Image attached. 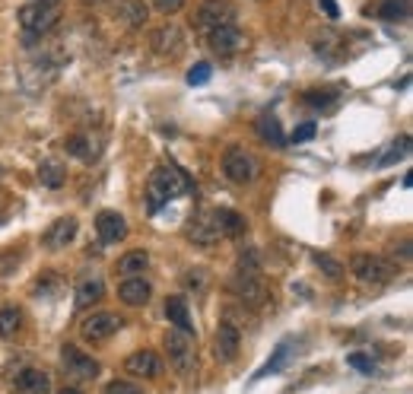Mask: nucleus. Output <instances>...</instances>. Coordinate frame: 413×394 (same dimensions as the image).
<instances>
[{
    "instance_id": "obj_1",
    "label": "nucleus",
    "mask_w": 413,
    "mask_h": 394,
    "mask_svg": "<svg viewBox=\"0 0 413 394\" xmlns=\"http://www.w3.org/2000/svg\"><path fill=\"white\" fill-rule=\"evenodd\" d=\"M188 191H194V181L178 166H159V169H153L150 181H146V207H150V213H156L168 201H175V197H181Z\"/></svg>"
},
{
    "instance_id": "obj_14",
    "label": "nucleus",
    "mask_w": 413,
    "mask_h": 394,
    "mask_svg": "<svg viewBox=\"0 0 413 394\" xmlns=\"http://www.w3.org/2000/svg\"><path fill=\"white\" fill-rule=\"evenodd\" d=\"M181 42H185V36H181V29L172 23H166V26H159V29L150 32V48L156 54H162V58H175V54L181 51Z\"/></svg>"
},
{
    "instance_id": "obj_32",
    "label": "nucleus",
    "mask_w": 413,
    "mask_h": 394,
    "mask_svg": "<svg viewBox=\"0 0 413 394\" xmlns=\"http://www.w3.org/2000/svg\"><path fill=\"white\" fill-rule=\"evenodd\" d=\"M210 77H213V67H210L207 60H200V64H194L191 70H188V83L191 86H204Z\"/></svg>"
},
{
    "instance_id": "obj_28",
    "label": "nucleus",
    "mask_w": 413,
    "mask_h": 394,
    "mask_svg": "<svg viewBox=\"0 0 413 394\" xmlns=\"http://www.w3.org/2000/svg\"><path fill=\"white\" fill-rule=\"evenodd\" d=\"M315 51L324 54L328 60H337L343 54V45H340V38H337L334 32H321V36L315 38Z\"/></svg>"
},
{
    "instance_id": "obj_18",
    "label": "nucleus",
    "mask_w": 413,
    "mask_h": 394,
    "mask_svg": "<svg viewBox=\"0 0 413 394\" xmlns=\"http://www.w3.org/2000/svg\"><path fill=\"white\" fill-rule=\"evenodd\" d=\"M150 296H153V287L144 280V277H127V280H121V287H118V299L124 305H131V309L146 305Z\"/></svg>"
},
{
    "instance_id": "obj_19",
    "label": "nucleus",
    "mask_w": 413,
    "mask_h": 394,
    "mask_svg": "<svg viewBox=\"0 0 413 394\" xmlns=\"http://www.w3.org/2000/svg\"><path fill=\"white\" fill-rule=\"evenodd\" d=\"M369 16L375 19H385V23H407L410 19V0H378V4H372Z\"/></svg>"
},
{
    "instance_id": "obj_20",
    "label": "nucleus",
    "mask_w": 413,
    "mask_h": 394,
    "mask_svg": "<svg viewBox=\"0 0 413 394\" xmlns=\"http://www.w3.org/2000/svg\"><path fill=\"white\" fill-rule=\"evenodd\" d=\"M16 394H51V372L23 369L16 376Z\"/></svg>"
},
{
    "instance_id": "obj_3",
    "label": "nucleus",
    "mask_w": 413,
    "mask_h": 394,
    "mask_svg": "<svg viewBox=\"0 0 413 394\" xmlns=\"http://www.w3.org/2000/svg\"><path fill=\"white\" fill-rule=\"evenodd\" d=\"M19 26H23V45L32 48L36 38H42L45 32H51L58 26V10L42 4H26L19 6Z\"/></svg>"
},
{
    "instance_id": "obj_4",
    "label": "nucleus",
    "mask_w": 413,
    "mask_h": 394,
    "mask_svg": "<svg viewBox=\"0 0 413 394\" xmlns=\"http://www.w3.org/2000/svg\"><path fill=\"white\" fill-rule=\"evenodd\" d=\"M229 293L239 299L248 309H264L270 302V287L264 283V277L258 270H235L232 283H229Z\"/></svg>"
},
{
    "instance_id": "obj_10",
    "label": "nucleus",
    "mask_w": 413,
    "mask_h": 394,
    "mask_svg": "<svg viewBox=\"0 0 413 394\" xmlns=\"http://www.w3.org/2000/svg\"><path fill=\"white\" fill-rule=\"evenodd\" d=\"M235 16H239V10L229 0H204L198 6V29L210 32L220 26H235Z\"/></svg>"
},
{
    "instance_id": "obj_38",
    "label": "nucleus",
    "mask_w": 413,
    "mask_h": 394,
    "mask_svg": "<svg viewBox=\"0 0 413 394\" xmlns=\"http://www.w3.org/2000/svg\"><path fill=\"white\" fill-rule=\"evenodd\" d=\"M315 261H318V267H324V274L331 277V280H337V277H340V264L334 261V257H328V255H315Z\"/></svg>"
},
{
    "instance_id": "obj_40",
    "label": "nucleus",
    "mask_w": 413,
    "mask_h": 394,
    "mask_svg": "<svg viewBox=\"0 0 413 394\" xmlns=\"http://www.w3.org/2000/svg\"><path fill=\"white\" fill-rule=\"evenodd\" d=\"M318 6L324 10L328 19H340V6H337V0H318Z\"/></svg>"
},
{
    "instance_id": "obj_35",
    "label": "nucleus",
    "mask_w": 413,
    "mask_h": 394,
    "mask_svg": "<svg viewBox=\"0 0 413 394\" xmlns=\"http://www.w3.org/2000/svg\"><path fill=\"white\" fill-rule=\"evenodd\" d=\"M410 153V137H401V140H395V147H391V153L382 159V166H391V162H397V159H404V156Z\"/></svg>"
},
{
    "instance_id": "obj_39",
    "label": "nucleus",
    "mask_w": 413,
    "mask_h": 394,
    "mask_svg": "<svg viewBox=\"0 0 413 394\" xmlns=\"http://www.w3.org/2000/svg\"><path fill=\"white\" fill-rule=\"evenodd\" d=\"M181 6H185V0H156V10H159V13H166V16L178 13Z\"/></svg>"
},
{
    "instance_id": "obj_23",
    "label": "nucleus",
    "mask_w": 413,
    "mask_h": 394,
    "mask_svg": "<svg viewBox=\"0 0 413 394\" xmlns=\"http://www.w3.org/2000/svg\"><path fill=\"white\" fill-rule=\"evenodd\" d=\"M114 13H118V19L127 26V29H137V26L146 23V4L144 0H118V4H114Z\"/></svg>"
},
{
    "instance_id": "obj_31",
    "label": "nucleus",
    "mask_w": 413,
    "mask_h": 394,
    "mask_svg": "<svg viewBox=\"0 0 413 394\" xmlns=\"http://www.w3.org/2000/svg\"><path fill=\"white\" fill-rule=\"evenodd\" d=\"M302 102L311 108H331L337 102V92L334 90H306L302 92Z\"/></svg>"
},
{
    "instance_id": "obj_41",
    "label": "nucleus",
    "mask_w": 413,
    "mask_h": 394,
    "mask_svg": "<svg viewBox=\"0 0 413 394\" xmlns=\"http://www.w3.org/2000/svg\"><path fill=\"white\" fill-rule=\"evenodd\" d=\"M32 4H42V6H54V10H58V4H60V0H32Z\"/></svg>"
},
{
    "instance_id": "obj_5",
    "label": "nucleus",
    "mask_w": 413,
    "mask_h": 394,
    "mask_svg": "<svg viewBox=\"0 0 413 394\" xmlns=\"http://www.w3.org/2000/svg\"><path fill=\"white\" fill-rule=\"evenodd\" d=\"M162 346H166L168 366H172L178 376H188L198 363V346H194V334H181V331H166L162 337Z\"/></svg>"
},
{
    "instance_id": "obj_29",
    "label": "nucleus",
    "mask_w": 413,
    "mask_h": 394,
    "mask_svg": "<svg viewBox=\"0 0 413 394\" xmlns=\"http://www.w3.org/2000/svg\"><path fill=\"white\" fill-rule=\"evenodd\" d=\"M64 149L70 156H77V159H83V162H90L92 156H96V147H92L86 137H67L64 140Z\"/></svg>"
},
{
    "instance_id": "obj_37",
    "label": "nucleus",
    "mask_w": 413,
    "mask_h": 394,
    "mask_svg": "<svg viewBox=\"0 0 413 394\" xmlns=\"http://www.w3.org/2000/svg\"><path fill=\"white\" fill-rule=\"evenodd\" d=\"M315 131H318V127H315V121H306V124H299V127H296V131H293V137H289V140H293V144H309V140L315 137Z\"/></svg>"
},
{
    "instance_id": "obj_9",
    "label": "nucleus",
    "mask_w": 413,
    "mask_h": 394,
    "mask_svg": "<svg viewBox=\"0 0 413 394\" xmlns=\"http://www.w3.org/2000/svg\"><path fill=\"white\" fill-rule=\"evenodd\" d=\"M60 366H64V372L70 378H83V382H92V378L99 376V369H102L90 353H83L80 346H73V344L60 346Z\"/></svg>"
},
{
    "instance_id": "obj_21",
    "label": "nucleus",
    "mask_w": 413,
    "mask_h": 394,
    "mask_svg": "<svg viewBox=\"0 0 413 394\" xmlns=\"http://www.w3.org/2000/svg\"><path fill=\"white\" fill-rule=\"evenodd\" d=\"M166 318L172 321L175 331H181V334H194V321H191V312H188L185 296H168L166 299Z\"/></svg>"
},
{
    "instance_id": "obj_25",
    "label": "nucleus",
    "mask_w": 413,
    "mask_h": 394,
    "mask_svg": "<svg viewBox=\"0 0 413 394\" xmlns=\"http://www.w3.org/2000/svg\"><path fill=\"white\" fill-rule=\"evenodd\" d=\"M258 137L264 140V144H270V147H286V134H283V127H280V121L274 118V115H261L258 118Z\"/></svg>"
},
{
    "instance_id": "obj_30",
    "label": "nucleus",
    "mask_w": 413,
    "mask_h": 394,
    "mask_svg": "<svg viewBox=\"0 0 413 394\" xmlns=\"http://www.w3.org/2000/svg\"><path fill=\"white\" fill-rule=\"evenodd\" d=\"M38 179H42L45 188H60L67 179V169H60L58 162H45V166L38 169Z\"/></svg>"
},
{
    "instance_id": "obj_2",
    "label": "nucleus",
    "mask_w": 413,
    "mask_h": 394,
    "mask_svg": "<svg viewBox=\"0 0 413 394\" xmlns=\"http://www.w3.org/2000/svg\"><path fill=\"white\" fill-rule=\"evenodd\" d=\"M395 264L382 255H369V251H360V255L350 257V274L363 283V287H385V283L395 280Z\"/></svg>"
},
{
    "instance_id": "obj_12",
    "label": "nucleus",
    "mask_w": 413,
    "mask_h": 394,
    "mask_svg": "<svg viewBox=\"0 0 413 394\" xmlns=\"http://www.w3.org/2000/svg\"><path fill=\"white\" fill-rule=\"evenodd\" d=\"M239 346H242L239 328H235L232 321H220V328H216V334H213V356L220 359V363H235Z\"/></svg>"
},
{
    "instance_id": "obj_27",
    "label": "nucleus",
    "mask_w": 413,
    "mask_h": 394,
    "mask_svg": "<svg viewBox=\"0 0 413 394\" xmlns=\"http://www.w3.org/2000/svg\"><path fill=\"white\" fill-rule=\"evenodd\" d=\"M19 328H23V312L13 309V305H4V309H0V337H4V341H13V337L19 334Z\"/></svg>"
},
{
    "instance_id": "obj_33",
    "label": "nucleus",
    "mask_w": 413,
    "mask_h": 394,
    "mask_svg": "<svg viewBox=\"0 0 413 394\" xmlns=\"http://www.w3.org/2000/svg\"><path fill=\"white\" fill-rule=\"evenodd\" d=\"M181 280H185V287L194 289V293H204V289H207V274L200 267H191L185 277H181Z\"/></svg>"
},
{
    "instance_id": "obj_24",
    "label": "nucleus",
    "mask_w": 413,
    "mask_h": 394,
    "mask_svg": "<svg viewBox=\"0 0 413 394\" xmlns=\"http://www.w3.org/2000/svg\"><path fill=\"white\" fill-rule=\"evenodd\" d=\"M289 356H293V346H289V341L277 344L274 353H270V359L261 366V372L254 378H267V376H277V372H283V369H286V363H289Z\"/></svg>"
},
{
    "instance_id": "obj_34",
    "label": "nucleus",
    "mask_w": 413,
    "mask_h": 394,
    "mask_svg": "<svg viewBox=\"0 0 413 394\" xmlns=\"http://www.w3.org/2000/svg\"><path fill=\"white\" fill-rule=\"evenodd\" d=\"M105 394H144V388L134 382H127V378H114V382L105 385Z\"/></svg>"
},
{
    "instance_id": "obj_7",
    "label": "nucleus",
    "mask_w": 413,
    "mask_h": 394,
    "mask_svg": "<svg viewBox=\"0 0 413 394\" xmlns=\"http://www.w3.org/2000/svg\"><path fill=\"white\" fill-rule=\"evenodd\" d=\"M222 175H226L232 185H248V181L258 179V162L252 153H245L242 147H229L222 156Z\"/></svg>"
},
{
    "instance_id": "obj_8",
    "label": "nucleus",
    "mask_w": 413,
    "mask_h": 394,
    "mask_svg": "<svg viewBox=\"0 0 413 394\" xmlns=\"http://www.w3.org/2000/svg\"><path fill=\"white\" fill-rule=\"evenodd\" d=\"M204 38H207V48L213 51L216 58H232V54H239L248 45L245 32H242L239 26H220V29H210V32H204Z\"/></svg>"
},
{
    "instance_id": "obj_11",
    "label": "nucleus",
    "mask_w": 413,
    "mask_h": 394,
    "mask_svg": "<svg viewBox=\"0 0 413 394\" xmlns=\"http://www.w3.org/2000/svg\"><path fill=\"white\" fill-rule=\"evenodd\" d=\"M96 235L102 245H118L127 239V220L118 210H99L96 216Z\"/></svg>"
},
{
    "instance_id": "obj_42",
    "label": "nucleus",
    "mask_w": 413,
    "mask_h": 394,
    "mask_svg": "<svg viewBox=\"0 0 413 394\" xmlns=\"http://www.w3.org/2000/svg\"><path fill=\"white\" fill-rule=\"evenodd\" d=\"M58 394H83V391H77V388H60Z\"/></svg>"
},
{
    "instance_id": "obj_16",
    "label": "nucleus",
    "mask_w": 413,
    "mask_h": 394,
    "mask_svg": "<svg viewBox=\"0 0 413 394\" xmlns=\"http://www.w3.org/2000/svg\"><path fill=\"white\" fill-rule=\"evenodd\" d=\"M73 296H77V309H92L96 302H102L105 296V283L99 274H83L77 280V289H73Z\"/></svg>"
},
{
    "instance_id": "obj_36",
    "label": "nucleus",
    "mask_w": 413,
    "mask_h": 394,
    "mask_svg": "<svg viewBox=\"0 0 413 394\" xmlns=\"http://www.w3.org/2000/svg\"><path fill=\"white\" fill-rule=\"evenodd\" d=\"M347 363L353 366V369H360L363 376H372V372H375V363H372V359L365 356V353H350V356H347Z\"/></svg>"
},
{
    "instance_id": "obj_13",
    "label": "nucleus",
    "mask_w": 413,
    "mask_h": 394,
    "mask_svg": "<svg viewBox=\"0 0 413 394\" xmlns=\"http://www.w3.org/2000/svg\"><path fill=\"white\" fill-rule=\"evenodd\" d=\"M210 220H213L220 239H239V235H245V229H248L245 216H242L239 210H229V207H216L213 213H210Z\"/></svg>"
},
{
    "instance_id": "obj_6",
    "label": "nucleus",
    "mask_w": 413,
    "mask_h": 394,
    "mask_svg": "<svg viewBox=\"0 0 413 394\" xmlns=\"http://www.w3.org/2000/svg\"><path fill=\"white\" fill-rule=\"evenodd\" d=\"M121 324H124V318L114 315V312H92V315H86L80 321V337L86 344H105L118 334Z\"/></svg>"
},
{
    "instance_id": "obj_17",
    "label": "nucleus",
    "mask_w": 413,
    "mask_h": 394,
    "mask_svg": "<svg viewBox=\"0 0 413 394\" xmlns=\"http://www.w3.org/2000/svg\"><path fill=\"white\" fill-rule=\"evenodd\" d=\"M77 229H80L77 216H60V220H54L51 226L45 229L42 242H45V245H48V248H64V245H70V242H73Z\"/></svg>"
},
{
    "instance_id": "obj_15",
    "label": "nucleus",
    "mask_w": 413,
    "mask_h": 394,
    "mask_svg": "<svg viewBox=\"0 0 413 394\" xmlns=\"http://www.w3.org/2000/svg\"><path fill=\"white\" fill-rule=\"evenodd\" d=\"M124 372L131 378H156L162 372V363L153 350H137L124 359Z\"/></svg>"
},
{
    "instance_id": "obj_22",
    "label": "nucleus",
    "mask_w": 413,
    "mask_h": 394,
    "mask_svg": "<svg viewBox=\"0 0 413 394\" xmlns=\"http://www.w3.org/2000/svg\"><path fill=\"white\" fill-rule=\"evenodd\" d=\"M185 235L194 242V245H200V248H210L213 242H220V233H216L210 213L207 216H194V220L185 226Z\"/></svg>"
},
{
    "instance_id": "obj_26",
    "label": "nucleus",
    "mask_w": 413,
    "mask_h": 394,
    "mask_svg": "<svg viewBox=\"0 0 413 394\" xmlns=\"http://www.w3.org/2000/svg\"><path fill=\"white\" fill-rule=\"evenodd\" d=\"M150 267V255L146 251H127L124 257L118 261V274L124 277H144V270Z\"/></svg>"
}]
</instances>
